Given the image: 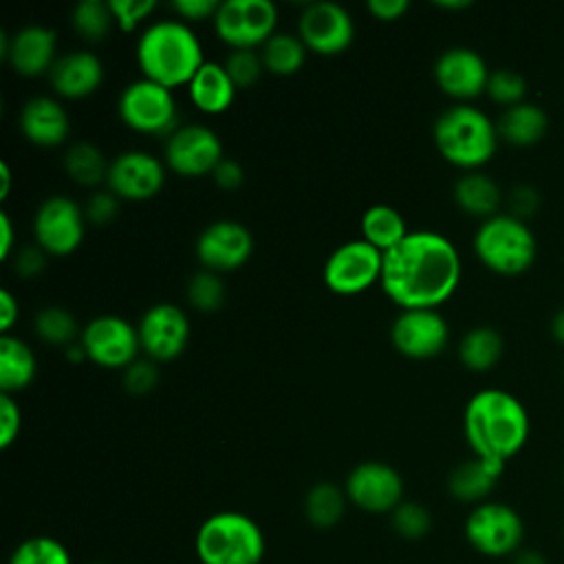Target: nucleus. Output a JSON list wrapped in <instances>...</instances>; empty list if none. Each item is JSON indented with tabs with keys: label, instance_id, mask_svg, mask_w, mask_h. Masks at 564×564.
<instances>
[{
	"label": "nucleus",
	"instance_id": "nucleus-1",
	"mask_svg": "<svg viewBox=\"0 0 564 564\" xmlns=\"http://www.w3.org/2000/svg\"><path fill=\"white\" fill-rule=\"evenodd\" d=\"M460 271L454 242L443 234L419 229L383 253L379 284L401 308H436L458 289Z\"/></svg>",
	"mask_w": 564,
	"mask_h": 564
},
{
	"label": "nucleus",
	"instance_id": "nucleus-2",
	"mask_svg": "<svg viewBox=\"0 0 564 564\" xmlns=\"http://www.w3.org/2000/svg\"><path fill=\"white\" fill-rule=\"evenodd\" d=\"M529 414L518 397L500 388L476 392L463 414V432L474 456L505 465L529 438Z\"/></svg>",
	"mask_w": 564,
	"mask_h": 564
},
{
	"label": "nucleus",
	"instance_id": "nucleus-3",
	"mask_svg": "<svg viewBox=\"0 0 564 564\" xmlns=\"http://www.w3.org/2000/svg\"><path fill=\"white\" fill-rule=\"evenodd\" d=\"M137 64L143 77L165 86H187L205 64L198 35L183 20H156L137 42Z\"/></svg>",
	"mask_w": 564,
	"mask_h": 564
},
{
	"label": "nucleus",
	"instance_id": "nucleus-4",
	"mask_svg": "<svg viewBox=\"0 0 564 564\" xmlns=\"http://www.w3.org/2000/svg\"><path fill=\"white\" fill-rule=\"evenodd\" d=\"M432 137L441 156L467 172L489 163L500 141L489 115L469 104L445 108L434 121Z\"/></svg>",
	"mask_w": 564,
	"mask_h": 564
},
{
	"label": "nucleus",
	"instance_id": "nucleus-5",
	"mask_svg": "<svg viewBox=\"0 0 564 564\" xmlns=\"http://www.w3.org/2000/svg\"><path fill=\"white\" fill-rule=\"evenodd\" d=\"M194 551L200 564H260L267 540L251 516L216 511L200 522L194 535Z\"/></svg>",
	"mask_w": 564,
	"mask_h": 564
},
{
	"label": "nucleus",
	"instance_id": "nucleus-6",
	"mask_svg": "<svg viewBox=\"0 0 564 564\" xmlns=\"http://www.w3.org/2000/svg\"><path fill=\"white\" fill-rule=\"evenodd\" d=\"M478 260L498 275H520L538 258V240L529 225L507 212L480 223L474 234Z\"/></svg>",
	"mask_w": 564,
	"mask_h": 564
},
{
	"label": "nucleus",
	"instance_id": "nucleus-7",
	"mask_svg": "<svg viewBox=\"0 0 564 564\" xmlns=\"http://www.w3.org/2000/svg\"><path fill=\"white\" fill-rule=\"evenodd\" d=\"M465 538L471 549L485 557L516 555L524 540V522L513 507L485 500L469 511Z\"/></svg>",
	"mask_w": 564,
	"mask_h": 564
},
{
	"label": "nucleus",
	"instance_id": "nucleus-8",
	"mask_svg": "<svg viewBox=\"0 0 564 564\" xmlns=\"http://www.w3.org/2000/svg\"><path fill=\"white\" fill-rule=\"evenodd\" d=\"M117 110L128 128L143 134L170 137L178 128V110L172 90L148 77L134 79L121 90Z\"/></svg>",
	"mask_w": 564,
	"mask_h": 564
},
{
	"label": "nucleus",
	"instance_id": "nucleus-9",
	"mask_svg": "<svg viewBox=\"0 0 564 564\" xmlns=\"http://www.w3.org/2000/svg\"><path fill=\"white\" fill-rule=\"evenodd\" d=\"M212 22L216 35L231 48H256L275 33L278 9L271 0H225Z\"/></svg>",
	"mask_w": 564,
	"mask_h": 564
},
{
	"label": "nucleus",
	"instance_id": "nucleus-10",
	"mask_svg": "<svg viewBox=\"0 0 564 564\" xmlns=\"http://www.w3.org/2000/svg\"><path fill=\"white\" fill-rule=\"evenodd\" d=\"M383 251L359 240H348L339 245L324 262L322 278L324 284L339 295H355L381 280Z\"/></svg>",
	"mask_w": 564,
	"mask_h": 564
},
{
	"label": "nucleus",
	"instance_id": "nucleus-11",
	"mask_svg": "<svg viewBox=\"0 0 564 564\" xmlns=\"http://www.w3.org/2000/svg\"><path fill=\"white\" fill-rule=\"evenodd\" d=\"M86 223L84 207L64 194H53L40 203L33 216L35 245L46 253L68 256L82 245Z\"/></svg>",
	"mask_w": 564,
	"mask_h": 564
},
{
	"label": "nucleus",
	"instance_id": "nucleus-12",
	"mask_svg": "<svg viewBox=\"0 0 564 564\" xmlns=\"http://www.w3.org/2000/svg\"><path fill=\"white\" fill-rule=\"evenodd\" d=\"M79 344L86 357L104 368H126L141 350L137 326L119 315L93 317L82 328Z\"/></svg>",
	"mask_w": 564,
	"mask_h": 564
},
{
	"label": "nucleus",
	"instance_id": "nucleus-13",
	"mask_svg": "<svg viewBox=\"0 0 564 564\" xmlns=\"http://www.w3.org/2000/svg\"><path fill=\"white\" fill-rule=\"evenodd\" d=\"M165 165L181 176H205L225 159L218 134L203 123H183L167 139Z\"/></svg>",
	"mask_w": 564,
	"mask_h": 564
},
{
	"label": "nucleus",
	"instance_id": "nucleus-14",
	"mask_svg": "<svg viewBox=\"0 0 564 564\" xmlns=\"http://www.w3.org/2000/svg\"><path fill=\"white\" fill-rule=\"evenodd\" d=\"M297 35L308 51L319 55H337L352 44L355 22L339 2L317 0L302 9Z\"/></svg>",
	"mask_w": 564,
	"mask_h": 564
},
{
	"label": "nucleus",
	"instance_id": "nucleus-15",
	"mask_svg": "<svg viewBox=\"0 0 564 564\" xmlns=\"http://www.w3.org/2000/svg\"><path fill=\"white\" fill-rule=\"evenodd\" d=\"M344 491L361 511L392 513L403 502V478L388 463L366 460L350 469Z\"/></svg>",
	"mask_w": 564,
	"mask_h": 564
},
{
	"label": "nucleus",
	"instance_id": "nucleus-16",
	"mask_svg": "<svg viewBox=\"0 0 564 564\" xmlns=\"http://www.w3.org/2000/svg\"><path fill=\"white\" fill-rule=\"evenodd\" d=\"M141 350L152 361L176 359L189 341V319L172 302L152 304L137 324Z\"/></svg>",
	"mask_w": 564,
	"mask_h": 564
},
{
	"label": "nucleus",
	"instance_id": "nucleus-17",
	"mask_svg": "<svg viewBox=\"0 0 564 564\" xmlns=\"http://www.w3.org/2000/svg\"><path fill=\"white\" fill-rule=\"evenodd\" d=\"M392 346L410 359L436 357L449 339V326L436 308H403L390 326Z\"/></svg>",
	"mask_w": 564,
	"mask_h": 564
},
{
	"label": "nucleus",
	"instance_id": "nucleus-18",
	"mask_svg": "<svg viewBox=\"0 0 564 564\" xmlns=\"http://www.w3.org/2000/svg\"><path fill=\"white\" fill-rule=\"evenodd\" d=\"M108 189L123 200H148L165 183V165L145 150H126L110 161Z\"/></svg>",
	"mask_w": 564,
	"mask_h": 564
},
{
	"label": "nucleus",
	"instance_id": "nucleus-19",
	"mask_svg": "<svg viewBox=\"0 0 564 564\" xmlns=\"http://www.w3.org/2000/svg\"><path fill=\"white\" fill-rule=\"evenodd\" d=\"M196 258L209 271H234L253 251L251 231L238 220H214L196 238Z\"/></svg>",
	"mask_w": 564,
	"mask_h": 564
},
{
	"label": "nucleus",
	"instance_id": "nucleus-20",
	"mask_svg": "<svg viewBox=\"0 0 564 564\" xmlns=\"http://www.w3.org/2000/svg\"><path fill=\"white\" fill-rule=\"evenodd\" d=\"M432 73L436 86L460 101L482 95L491 75L485 57L469 46H452L443 51L436 57Z\"/></svg>",
	"mask_w": 564,
	"mask_h": 564
},
{
	"label": "nucleus",
	"instance_id": "nucleus-21",
	"mask_svg": "<svg viewBox=\"0 0 564 564\" xmlns=\"http://www.w3.org/2000/svg\"><path fill=\"white\" fill-rule=\"evenodd\" d=\"M0 44L2 57L18 75L24 77H37L42 73H48L59 57L55 53L57 35L44 24H26L13 35L2 33Z\"/></svg>",
	"mask_w": 564,
	"mask_h": 564
},
{
	"label": "nucleus",
	"instance_id": "nucleus-22",
	"mask_svg": "<svg viewBox=\"0 0 564 564\" xmlns=\"http://www.w3.org/2000/svg\"><path fill=\"white\" fill-rule=\"evenodd\" d=\"M53 90L68 99H82L93 95L104 82V64L95 53L70 51L55 59L48 70Z\"/></svg>",
	"mask_w": 564,
	"mask_h": 564
},
{
	"label": "nucleus",
	"instance_id": "nucleus-23",
	"mask_svg": "<svg viewBox=\"0 0 564 564\" xmlns=\"http://www.w3.org/2000/svg\"><path fill=\"white\" fill-rule=\"evenodd\" d=\"M20 130L31 143L42 148H53L68 139L70 117L57 99L37 95L22 106Z\"/></svg>",
	"mask_w": 564,
	"mask_h": 564
},
{
	"label": "nucleus",
	"instance_id": "nucleus-24",
	"mask_svg": "<svg viewBox=\"0 0 564 564\" xmlns=\"http://www.w3.org/2000/svg\"><path fill=\"white\" fill-rule=\"evenodd\" d=\"M236 90L229 73L218 62H205L187 84L192 104L207 115L225 112L234 104Z\"/></svg>",
	"mask_w": 564,
	"mask_h": 564
},
{
	"label": "nucleus",
	"instance_id": "nucleus-25",
	"mask_svg": "<svg viewBox=\"0 0 564 564\" xmlns=\"http://www.w3.org/2000/svg\"><path fill=\"white\" fill-rule=\"evenodd\" d=\"M502 469H505V465L489 463L485 458L474 456L469 460H463L460 465H456L449 471L447 489H449L452 498H456L460 502H471L476 507V505L485 502L487 496L494 491Z\"/></svg>",
	"mask_w": 564,
	"mask_h": 564
},
{
	"label": "nucleus",
	"instance_id": "nucleus-26",
	"mask_svg": "<svg viewBox=\"0 0 564 564\" xmlns=\"http://www.w3.org/2000/svg\"><path fill=\"white\" fill-rule=\"evenodd\" d=\"M496 128H498V137L505 143L516 148H531L538 141H542V137L546 134L549 117L542 106L522 101L505 108L496 121Z\"/></svg>",
	"mask_w": 564,
	"mask_h": 564
},
{
	"label": "nucleus",
	"instance_id": "nucleus-27",
	"mask_svg": "<svg viewBox=\"0 0 564 564\" xmlns=\"http://www.w3.org/2000/svg\"><path fill=\"white\" fill-rule=\"evenodd\" d=\"M454 200L465 214L487 220L500 214L498 209L502 205V192L489 174L474 170V172H465L454 183Z\"/></svg>",
	"mask_w": 564,
	"mask_h": 564
},
{
	"label": "nucleus",
	"instance_id": "nucleus-28",
	"mask_svg": "<svg viewBox=\"0 0 564 564\" xmlns=\"http://www.w3.org/2000/svg\"><path fill=\"white\" fill-rule=\"evenodd\" d=\"M37 370V359L26 341L15 335L0 337V388L4 394L24 390Z\"/></svg>",
	"mask_w": 564,
	"mask_h": 564
},
{
	"label": "nucleus",
	"instance_id": "nucleus-29",
	"mask_svg": "<svg viewBox=\"0 0 564 564\" xmlns=\"http://www.w3.org/2000/svg\"><path fill=\"white\" fill-rule=\"evenodd\" d=\"M361 238L377 247L379 251H390L397 247L410 231L405 218L390 205H370L361 216Z\"/></svg>",
	"mask_w": 564,
	"mask_h": 564
},
{
	"label": "nucleus",
	"instance_id": "nucleus-30",
	"mask_svg": "<svg viewBox=\"0 0 564 564\" xmlns=\"http://www.w3.org/2000/svg\"><path fill=\"white\" fill-rule=\"evenodd\" d=\"M502 350H505V341L496 328L474 326L460 337L458 359L467 370L485 372L500 361Z\"/></svg>",
	"mask_w": 564,
	"mask_h": 564
},
{
	"label": "nucleus",
	"instance_id": "nucleus-31",
	"mask_svg": "<svg viewBox=\"0 0 564 564\" xmlns=\"http://www.w3.org/2000/svg\"><path fill=\"white\" fill-rule=\"evenodd\" d=\"M306 46L300 40V35L295 33H286V31H275L264 44H262V64L264 70H269L271 75H293L302 68L304 59H306Z\"/></svg>",
	"mask_w": 564,
	"mask_h": 564
},
{
	"label": "nucleus",
	"instance_id": "nucleus-32",
	"mask_svg": "<svg viewBox=\"0 0 564 564\" xmlns=\"http://www.w3.org/2000/svg\"><path fill=\"white\" fill-rule=\"evenodd\" d=\"M64 170L79 185H99L108 178L110 161L93 141H75L64 154Z\"/></svg>",
	"mask_w": 564,
	"mask_h": 564
},
{
	"label": "nucleus",
	"instance_id": "nucleus-33",
	"mask_svg": "<svg viewBox=\"0 0 564 564\" xmlns=\"http://www.w3.org/2000/svg\"><path fill=\"white\" fill-rule=\"evenodd\" d=\"M346 491L333 482H317L304 496V516L317 529L335 527L346 511Z\"/></svg>",
	"mask_w": 564,
	"mask_h": 564
},
{
	"label": "nucleus",
	"instance_id": "nucleus-34",
	"mask_svg": "<svg viewBox=\"0 0 564 564\" xmlns=\"http://www.w3.org/2000/svg\"><path fill=\"white\" fill-rule=\"evenodd\" d=\"M33 328L42 341L55 346H70L77 339V335H82L75 315L62 306L40 308L33 319Z\"/></svg>",
	"mask_w": 564,
	"mask_h": 564
},
{
	"label": "nucleus",
	"instance_id": "nucleus-35",
	"mask_svg": "<svg viewBox=\"0 0 564 564\" xmlns=\"http://www.w3.org/2000/svg\"><path fill=\"white\" fill-rule=\"evenodd\" d=\"M9 564H73V557L59 540L51 535H33L13 549Z\"/></svg>",
	"mask_w": 564,
	"mask_h": 564
},
{
	"label": "nucleus",
	"instance_id": "nucleus-36",
	"mask_svg": "<svg viewBox=\"0 0 564 564\" xmlns=\"http://www.w3.org/2000/svg\"><path fill=\"white\" fill-rule=\"evenodd\" d=\"M73 29L88 42H99L108 35L110 26L115 24L110 4L104 0H82L73 7L70 13Z\"/></svg>",
	"mask_w": 564,
	"mask_h": 564
},
{
	"label": "nucleus",
	"instance_id": "nucleus-37",
	"mask_svg": "<svg viewBox=\"0 0 564 564\" xmlns=\"http://www.w3.org/2000/svg\"><path fill=\"white\" fill-rule=\"evenodd\" d=\"M187 300L194 308L203 311V313H209V311H216L223 306L225 302V284L220 280V275L216 271H209V269H203L198 273H194L189 280H187Z\"/></svg>",
	"mask_w": 564,
	"mask_h": 564
},
{
	"label": "nucleus",
	"instance_id": "nucleus-38",
	"mask_svg": "<svg viewBox=\"0 0 564 564\" xmlns=\"http://www.w3.org/2000/svg\"><path fill=\"white\" fill-rule=\"evenodd\" d=\"M487 97L505 108L527 101V79L513 68H496L487 82Z\"/></svg>",
	"mask_w": 564,
	"mask_h": 564
},
{
	"label": "nucleus",
	"instance_id": "nucleus-39",
	"mask_svg": "<svg viewBox=\"0 0 564 564\" xmlns=\"http://www.w3.org/2000/svg\"><path fill=\"white\" fill-rule=\"evenodd\" d=\"M392 529L397 535L405 540H421L430 533L432 529V516L430 511L414 502V500H403L394 511H392Z\"/></svg>",
	"mask_w": 564,
	"mask_h": 564
},
{
	"label": "nucleus",
	"instance_id": "nucleus-40",
	"mask_svg": "<svg viewBox=\"0 0 564 564\" xmlns=\"http://www.w3.org/2000/svg\"><path fill=\"white\" fill-rule=\"evenodd\" d=\"M223 66L229 73L236 88L253 86L264 70L262 55L256 53V48H231V53L227 55Z\"/></svg>",
	"mask_w": 564,
	"mask_h": 564
},
{
	"label": "nucleus",
	"instance_id": "nucleus-41",
	"mask_svg": "<svg viewBox=\"0 0 564 564\" xmlns=\"http://www.w3.org/2000/svg\"><path fill=\"white\" fill-rule=\"evenodd\" d=\"M108 4L119 29L128 33L134 31L156 9L154 0H108Z\"/></svg>",
	"mask_w": 564,
	"mask_h": 564
},
{
	"label": "nucleus",
	"instance_id": "nucleus-42",
	"mask_svg": "<svg viewBox=\"0 0 564 564\" xmlns=\"http://www.w3.org/2000/svg\"><path fill=\"white\" fill-rule=\"evenodd\" d=\"M159 383V370L152 359H134L123 368V388L130 394H148Z\"/></svg>",
	"mask_w": 564,
	"mask_h": 564
},
{
	"label": "nucleus",
	"instance_id": "nucleus-43",
	"mask_svg": "<svg viewBox=\"0 0 564 564\" xmlns=\"http://www.w3.org/2000/svg\"><path fill=\"white\" fill-rule=\"evenodd\" d=\"M119 196L117 194H112L110 189H99V192H95L88 200H86V205H84V216H86V220L88 223H93V225H106V223H110L115 216H117V212H119Z\"/></svg>",
	"mask_w": 564,
	"mask_h": 564
},
{
	"label": "nucleus",
	"instance_id": "nucleus-44",
	"mask_svg": "<svg viewBox=\"0 0 564 564\" xmlns=\"http://www.w3.org/2000/svg\"><path fill=\"white\" fill-rule=\"evenodd\" d=\"M22 414L13 394H0V447L7 449L20 434Z\"/></svg>",
	"mask_w": 564,
	"mask_h": 564
},
{
	"label": "nucleus",
	"instance_id": "nucleus-45",
	"mask_svg": "<svg viewBox=\"0 0 564 564\" xmlns=\"http://www.w3.org/2000/svg\"><path fill=\"white\" fill-rule=\"evenodd\" d=\"M507 214L527 223L540 209V192L533 185H516L507 196Z\"/></svg>",
	"mask_w": 564,
	"mask_h": 564
},
{
	"label": "nucleus",
	"instance_id": "nucleus-46",
	"mask_svg": "<svg viewBox=\"0 0 564 564\" xmlns=\"http://www.w3.org/2000/svg\"><path fill=\"white\" fill-rule=\"evenodd\" d=\"M46 264V251L40 245H24V247H15L13 251V269L15 273H20L22 278H33L37 275Z\"/></svg>",
	"mask_w": 564,
	"mask_h": 564
},
{
	"label": "nucleus",
	"instance_id": "nucleus-47",
	"mask_svg": "<svg viewBox=\"0 0 564 564\" xmlns=\"http://www.w3.org/2000/svg\"><path fill=\"white\" fill-rule=\"evenodd\" d=\"M220 2L216 0H174L172 9L181 15V20H207L214 18Z\"/></svg>",
	"mask_w": 564,
	"mask_h": 564
},
{
	"label": "nucleus",
	"instance_id": "nucleus-48",
	"mask_svg": "<svg viewBox=\"0 0 564 564\" xmlns=\"http://www.w3.org/2000/svg\"><path fill=\"white\" fill-rule=\"evenodd\" d=\"M212 176H214V181H216L218 187L231 192V189H236V187L242 185V181H245V170H242V165H240L236 159L225 156V159L216 165V170L212 172Z\"/></svg>",
	"mask_w": 564,
	"mask_h": 564
},
{
	"label": "nucleus",
	"instance_id": "nucleus-49",
	"mask_svg": "<svg viewBox=\"0 0 564 564\" xmlns=\"http://www.w3.org/2000/svg\"><path fill=\"white\" fill-rule=\"evenodd\" d=\"M366 9L377 18V20H399L408 9V0H368Z\"/></svg>",
	"mask_w": 564,
	"mask_h": 564
},
{
	"label": "nucleus",
	"instance_id": "nucleus-50",
	"mask_svg": "<svg viewBox=\"0 0 564 564\" xmlns=\"http://www.w3.org/2000/svg\"><path fill=\"white\" fill-rule=\"evenodd\" d=\"M18 313H20V306H18L15 295L9 289H2L0 291V330H2V335H9L11 326L18 322Z\"/></svg>",
	"mask_w": 564,
	"mask_h": 564
},
{
	"label": "nucleus",
	"instance_id": "nucleus-51",
	"mask_svg": "<svg viewBox=\"0 0 564 564\" xmlns=\"http://www.w3.org/2000/svg\"><path fill=\"white\" fill-rule=\"evenodd\" d=\"M0 236H2V240H0V258L7 260L11 256V251L15 249L13 247V223H11L7 212H0Z\"/></svg>",
	"mask_w": 564,
	"mask_h": 564
},
{
	"label": "nucleus",
	"instance_id": "nucleus-52",
	"mask_svg": "<svg viewBox=\"0 0 564 564\" xmlns=\"http://www.w3.org/2000/svg\"><path fill=\"white\" fill-rule=\"evenodd\" d=\"M513 562L511 564H549L546 557L540 551L533 549H520L516 555H511Z\"/></svg>",
	"mask_w": 564,
	"mask_h": 564
},
{
	"label": "nucleus",
	"instance_id": "nucleus-53",
	"mask_svg": "<svg viewBox=\"0 0 564 564\" xmlns=\"http://www.w3.org/2000/svg\"><path fill=\"white\" fill-rule=\"evenodd\" d=\"M551 335L557 344L564 346V306L551 317Z\"/></svg>",
	"mask_w": 564,
	"mask_h": 564
},
{
	"label": "nucleus",
	"instance_id": "nucleus-54",
	"mask_svg": "<svg viewBox=\"0 0 564 564\" xmlns=\"http://www.w3.org/2000/svg\"><path fill=\"white\" fill-rule=\"evenodd\" d=\"M0 176H2V189H0L2 194H0V196L4 198V196L9 194V185H11V170H9L7 161H2V163H0Z\"/></svg>",
	"mask_w": 564,
	"mask_h": 564
},
{
	"label": "nucleus",
	"instance_id": "nucleus-55",
	"mask_svg": "<svg viewBox=\"0 0 564 564\" xmlns=\"http://www.w3.org/2000/svg\"><path fill=\"white\" fill-rule=\"evenodd\" d=\"M434 4L441 7V9H465V7H469L471 2H469V0H436Z\"/></svg>",
	"mask_w": 564,
	"mask_h": 564
},
{
	"label": "nucleus",
	"instance_id": "nucleus-56",
	"mask_svg": "<svg viewBox=\"0 0 564 564\" xmlns=\"http://www.w3.org/2000/svg\"><path fill=\"white\" fill-rule=\"evenodd\" d=\"M93 564H110V562H93Z\"/></svg>",
	"mask_w": 564,
	"mask_h": 564
}]
</instances>
